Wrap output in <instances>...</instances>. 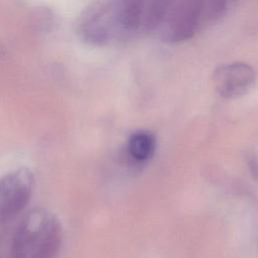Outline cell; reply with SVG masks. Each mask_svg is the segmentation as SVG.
<instances>
[{"label": "cell", "mask_w": 258, "mask_h": 258, "mask_svg": "<svg viewBox=\"0 0 258 258\" xmlns=\"http://www.w3.org/2000/svg\"><path fill=\"white\" fill-rule=\"evenodd\" d=\"M61 225L44 209L30 211L12 240V258H55L61 244Z\"/></svg>", "instance_id": "cell-1"}, {"label": "cell", "mask_w": 258, "mask_h": 258, "mask_svg": "<svg viewBox=\"0 0 258 258\" xmlns=\"http://www.w3.org/2000/svg\"><path fill=\"white\" fill-rule=\"evenodd\" d=\"M33 175L27 168H19L0 178V222L12 220L28 204Z\"/></svg>", "instance_id": "cell-2"}, {"label": "cell", "mask_w": 258, "mask_h": 258, "mask_svg": "<svg viewBox=\"0 0 258 258\" xmlns=\"http://www.w3.org/2000/svg\"><path fill=\"white\" fill-rule=\"evenodd\" d=\"M255 81V70L250 64L241 61L222 64L213 74L215 90L226 99H235L245 95L253 87Z\"/></svg>", "instance_id": "cell-3"}, {"label": "cell", "mask_w": 258, "mask_h": 258, "mask_svg": "<svg viewBox=\"0 0 258 258\" xmlns=\"http://www.w3.org/2000/svg\"><path fill=\"white\" fill-rule=\"evenodd\" d=\"M205 4L206 0H179L169 17L166 39L179 42L190 38L196 32Z\"/></svg>", "instance_id": "cell-4"}, {"label": "cell", "mask_w": 258, "mask_h": 258, "mask_svg": "<svg viewBox=\"0 0 258 258\" xmlns=\"http://www.w3.org/2000/svg\"><path fill=\"white\" fill-rule=\"evenodd\" d=\"M155 138L147 131L133 133L127 144L128 155L137 162L149 159L155 150Z\"/></svg>", "instance_id": "cell-5"}, {"label": "cell", "mask_w": 258, "mask_h": 258, "mask_svg": "<svg viewBox=\"0 0 258 258\" xmlns=\"http://www.w3.org/2000/svg\"><path fill=\"white\" fill-rule=\"evenodd\" d=\"M143 0H121L116 8V19L126 30L133 31L140 25Z\"/></svg>", "instance_id": "cell-6"}, {"label": "cell", "mask_w": 258, "mask_h": 258, "mask_svg": "<svg viewBox=\"0 0 258 258\" xmlns=\"http://www.w3.org/2000/svg\"><path fill=\"white\" fill-rule=\"evenodd\" d=\"M176 0H151L145 13V26L148 30L155 29L167 15Z\"/></svg>", "instance_id": "cell-7"}, {"label": "cell", "mask_w": 258, "mask_h": 258, "mask_svg": "<svg viewBox=\"0 0 258 258\" xmlns=\"http://www.w3.org/2000/svg\"><path fill=\"white\" fill-rule=\"evenodd\" d=\"M236 0H209L206 6V14L209 20L216 21L223 17Z\"/></svg>", "instance_id": "cell-8"}]
</instances>
